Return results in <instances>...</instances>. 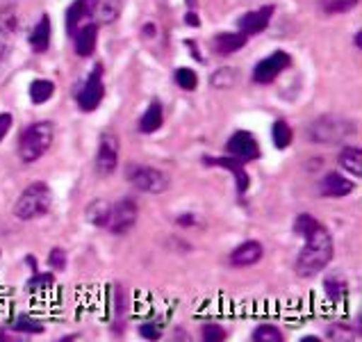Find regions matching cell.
Returning <instances> with one entry per match:
<instances>
[{"mask_svg": "<svg viewBox=\"0 0 362 342\" xmlns=\"http://www.w3.org/2000/svg\"><path fill=\"white\" fill-rule=\"evenodd\" d=\"M303 242L305 244L294 261V272L298 278H313L317 274H322L330 265V261H333L335 242L324 224H319L313 233H308L303 237Z\"/></svg>", "mask_w": 362, "mask_h": 342, "instance_id": "1", "label": "cell"}, {"mask_svg": "<svg viewBox=\"0 0 362 342\" xmlns=\"http://www.w3.org/2000/svg\"><path fill=\"white\" fill-rule=\"evenodd\" d=\"M55 139V123L53 121H35L23 128L18 137V158L21 162L33 164L44 158L50 144Z\"/></svg>", "mask_w": 362, "mask_h": 342, "instance_id": "2", "label": "cell"}, {"mask_svg": "<svg viewBox=\"0 0 362 342\" xmlns=\"http://www.w3.org/2000/svg\"><path fill=\"white\" fill-rule=\"evenodd\" d=\"M50 205H53V192H50L48 183L35 181L14 201V217L21 222H35L48 215Z\"/></svg>", "mask_w": 362, "mask_h": 342, "instance_id": "3", "label": "cell"}, {"mask_svg": "<svg viewBox=\"0 0 362 342\" xmlns=\"http://www.w3.org/2000/svg\"><path fill=\"white\" fill-rule=\"evenodd\" d=\"M126 181L134 190H139L144 194H164L171 185L169 176L164 171L148 167V164H139V162H132L126 167Z\"/></svg>", "mask_w": 362, "mask_h": 342, "instance_id": "4", "label": "cell"}, {"mask_svg": "<svg viewBox=\"0 0 362 342\" xmlns=\"http://www.w3.org/2000/svg\"><path fill=\"white\" fill-rule=\"evenodd\" d=\"M354 135V123L337 114H324L310 123V139L317 144H337Z\"/></svg>", "mask_w": 362, "mask_h": 342, "instance_id": "5", "label": "cell"}, {"mask_svg": "<svg viewBox=\"0 0 362 342\" xmlns=\"http://www.w3.org/2000/svg\"><path fill=\"white\" fill-rule=\"evenodd\" d=\"M105 98V82H103V67L96 64V69L85 78V82L76 89V103L82 112H94L100 108Z\"/></svg>", "mask_w": 362, "mask_h": 342, "instance_id": "6", "label": "cell"}, {"mask_svg": "<svg viewBox=\"0 0 362 342\" xmlns=\"http://www.w3.org/2000/svg\"><path fill=\"white\" fill-rule=\"evenodd\" d=\"M137 217H139V205H137V201L128 199V196H126V199L112 203L105 228H107L112 235H126L130 228L137 224Z\"/></svg>", "mask_w": 362, "mask_h": 342, "instance_id": "7", "label": "cell"}, {"mask_svg": "<svg viewBox=\"0 0 362 342\" xmlns=\"http://www.w3.org/2000/svg\"><path fill=\"white\" fill-rule=\"evenodd\" d=\"M119 153H121V144L119 137L112 130L100 132L98 137V149H96V160L94 167L98 176H110L115 173L119 167Z\"/></svg>", "mask_w": 362, "mask_h": 342, "instance_id": "8", "label": "cell"}, {"mask_svg": "<svg viewBox=\"0 0 362 342\" xmlns=\"http://www.w3.org/2000/svg\"><path fill=\"white\" fill-rule=\"evenodd\" d=\"M18 33V14L14 5L0 7V71L7 67Z\"/></svg>", "mask_w": 362, "mask_h": 342, "instance_id": "9", "label": "cell"}, {"mask_svg": "<svg viewBox=\"0 0 362 342\" xmlns=\"http://www.w3.org/2000/svg\"><path fill=\"white\" fill-rule=\"evenodd\" d=\"M292 67V55L285 50H274L272 55L260 59L253 69V82L255 85H272V82L283 74L285 69Z\"/></svg>", "mask_w": 362, "mask_h": 342, "instance_id": "10", "label": "cell"}, {"mask_svg": "<svg viewBox=\"0 0 362 342\" xmlns=\"http://www.w3.org/2000/svg\"><path fill=\"white\" fill-rule=\"evenodd\" d=\"M226 155H230V158L240 162H253L260 158V142L255 139L253 132L235 130L230 139L226 142Z\"/></svg>", "mask_w": 362, "mask_h": 342, "instance_id": "11", "label": "cell"}, {"mask_svg": "<svg viewBox=\"0 0 362 342\" xmlns=\"http://www.w3.org/2000/svg\"><path fill=\"white\" fill-rule=\"evenodd\" d=\"M276 14V5H262L257 9H251V12H244L240 18H237V30L246 37H255L262 35L264 30L272 25V18Z\"/></svg>", "mask_w": 362, "mask_h": 342, "instance_id": "12", "label": "cell"}, {"mask_svg": "<svg viewBox=\"0 0 362 342\" xmlns=\"http://www.w3.org/2000/svg\"><path fill=\"white\" fill-rule=\"evenodd\" d=\"M205 164H210V167H221L228 171L233 178H235V188H237V194L244 196L251 188V176L246 173L244 169V162L230 158V155H223V158H203Z\"/></svg>", "mask_w": 362, "mask_h": 342, "instance_id": "13", "label": "cell"}, {"mask_svg": "<svg viewBox=\"0 0 362 342\" xmlns=\"http://www.w3.org/2000/svg\"><path fill=\"white\" fill-rule=\"evenodd\" d=\"M74 37V50L78 57H91L96 53V41H98V23L94 21H85L76 28Z\"/></svg>", "mask_w": 362, "mask_h": 342, "instance_id": "14", "label": "cell"}, {"mask_svg": "<svg viewBox=\"0 0 362 342\" xmlns=\"http://www.w3.org/2000/svg\"><path fill=\"white\" fill-rule=\"evenodd\" d=\"M354 190H356V185L339 171H328L324 178L319 181V194L326 196V199H342V196H349Z\"/></svg>", "mask_w": 362, "mask_h": 342, "instance_id": "15", "label": "cell"}, {"mask_svg": "<svg viewBox=\"0 0 362 342\" xmlns=\"http://www.w3.org/2000/svg\"><path fill=\"white\" fill-rule=\"evenodd\" d=\"M264 256V246L257 240H244L242 244H237L230 251V265L233 267H253L262 261Z\"/></svg>", "mask_w": 362, "mask_h": 342, "instance_id": "16", "label": "cell"}, {"mask_svg": "<svg viewBox=\"0 0 362 342\" xmlns=\"http://www.w3.org/2000/svg\"><path fill=\"white\" fill-rule=\"evenodd\" d=\"M50 39H53V25H50V16L41 14L39 21L35 23V28L30 30L28 44H30V48H33V53L44 55L46 50L50 48Z\"/></svg>", "mask_w": 362, "mask_h": 342, "instance_id": "17", "label": "cell"}, {"mask_svg": "<svg viewBox=\"0 0 362 342\" xmlns=\"http://www.w3.org/2000/svg\"><path fill=\"white\" fill-rule=\"evenodd\" d=\"M85 21H94V0H74L66 7L64 14V23H66V33L74 35L76 28Z\"/></svg>", "mask_w": 362, "mask_h": 342, "instance_id": "18", "label": "cell"}, {"mask_svg": "<svg viewBox=\"0 0 362 342\" xmlns=\"http://www.w3.org/2000/svg\"><path fill=\"white\" fill-rule=\"evenodd\" d=\"M162 126H164V108H162V103L155 98L148 103V108L144 110V114L139 117L137 128L144 135H153V132H158Z\"/></svg>", "mask_w": 362, "mask_h": 342, "instance_id": "19", "label": "cell"}, {"mask_svg": "<svg viewBox=\"0 0 362 342\" xmlns=\"http://www.w3.org/2000/svg\"><path fill=\"white\" fill-rule=\"evenodd\" d=\"M246 41L248 37L242 35L240 30H237V33H221L212 39V50L216 55H233L246 46Z\"/></svg>", "mask_w": 362, "mask_h": 342, "instance_id": "20", "label": "cell"}, {"mask_svg": "<svg viewBox=\"0 0 362 342\" xmlns=\"http://www.w3.org/2000/svg\"><path fill=\"white\" fill-rule=\"evenodd\" d=\"M123 12V0H94V23L112 25Z\"/></svg>", "mask_w": 362, "mask_h": 342, "instance_id": "21", "label": "cell"}, {"mask_svg": "<svg viewBox=\"0 0 362 342\" xmlns=\"http://www.w3.org/2000/svg\"><path fill=\"white\" fill-rule=\"evenodd\" d=\"M55 82L48 80V78H37L30 82L28 87V96H30V103L33 106H46V103L55 96Z\"/></svg>", "mask_w": 362, "mask_h": 342, "instance_id": "22", "label": "cell"}, {"mask_svg": "<svg viewBox=\"0 0 362 342\" xmlns=\"http://www.w3.org/2000/svg\"><path fill=\"white\" fill-rule=\"evenodd\" d=\"M337 164L342 171L360 178L362 176V149L360 147H344L337 155Z\"/></svg>", "mask_w": 362, "mask_h": 342, "instance_id": "23", "label": "cell"}, {"mask_svg": "<svg viewBox=\"0 0 362 342\" xmlns=\"http://www.w3.org/2000/svg\"><path fill=\"white\" fill-rule=\"evenodd\" d=\"M110 208H112V201L107 199H94L85 210V220L96 226V228H105L107 224V217H110Z\"/></svg>", "mask_w": 362, "mask_h": 342, "instance_id": "24", "label": "cell"}, {"mask_svg": "<svg viewBox=\"0 0 362 342\" xmlns=\"http://www.w3.org/2000/svg\"><path fill=\"white\" fill-rule=\"evenodd\" d=\"M272 142H274V147L278 151H285L292 147V142H294V130L292 126L285 121V119H278L274 121V126H272Z\"/></svg>", "mask_w": 362, "mask_h": 342, "instance_id": "25", "label": "cell"}, {"mask_svg": "<svg viewBox=\"0 0 362 342\" xmlns=\"http://www.w3.org/2000/svg\"><path fill=\"white\" fill-rule=\"evenodd\" d=\"M324 292H326V297L330 299V302L342 304L344 299L349 297V283L342 281L339 276H328V278H324Z\"/></svg>", "mask_w": 362, "mask_h": 342, "instance_id": "26", "label": "cell"}, {"mask_svg": "<svg viewBox=\"0 0 362 342\" xmlns=\"http://www.w3.org/2000/svg\"><path fill=\"white\" fill-rule=\"evenodd\" d=\"M9 326H12L14 334H28V336L44 334V324H39L37 319H33V315H28V313H21Z\"/></svg>", "mask_w": 362, "mask_h": 342, "instance_id": "27", "label": "cell"}, {"mask_svg": "<svg viewBox=\"0 0 362 342\" xmlns=\"http://www.w3.org/2000/svg\"><path fill=\"white\" fill-rule=\"evenodd\" d=\"M173 82L182 91H194L196 87H199V74L189 67H178L173 71Z\"/></svg>", "mask_w": 362, "mask_h": 342, "instance_id": "28", "label": "cell"}, {"mask_svg": "<svg viewBox=\"0 0 362 342\" xmlns=\"http://www.w3.org/2000/svg\"><path fill=\"white\" fill-rule=\"evenodd\" d=\"M360 0H319V9L328 16H337V14H346L351 9L358 7Z\"/></svg>", "mask_w": 362, "mask_h": 342, "instance_id": "29", "label": "cell"}, {"mask_svg": "<svg viewBox=\"0 0 362 342\" xmlns=\"http://www.w3.org/2000/svg\"><path fill=\"white\" fill-rule=\"evenodd\" d=\"M235 80H237V71L230 69V67H221L210 76V85L214 89H228V87L235 85Z\"/></svg>", "mask_w": 362, "mask_h": 342, "instance_id": "30", "label": "cell"}, {"mask_svg": "<svg viewBox=\"0 0 362 342\" xmlns=\"http://www.w3.org/2000/svg\"><path fill=\"white\" fill-rule=\"evenodd\" d=\"M253 342H283V334L281 329L274 324H260L251 336Z\"/></svg>", "mask_w": 362, "mask_h": 342, "instance_id": "31", "label": "cell"}, {"mask_svg": "<svg viewBox=\"0 0 362 342\" xmlns=\"http://www.w3.org/2000/svg\"><path fill=\"white\" fill-rule=\"evenodd\" d=\"M319 224H322V222H319L317 217L308 215V212H301V215H296V220H294V233L298 237H305L308 233H313Z\"/></svg>", "mask_w": 362, "mask_h": 342, "instance_id": "32", "label": "cell"}, {"mask_svg": "<svg viewBox=\"0 0 362 342\" xmlns=\"http://www.w3.org/2000/svg\"><path fill=\"white\" fill-rule=\"evenodd\" d=\"M55 285V276L53 274H33V278L25 283L30 292H41V290H48Z\"/></svg>", "mask_w": 362, "mask_h": 342, "instance_id": "33", "label": "cell"}, {"mask_svg": "<svg viewBox=\"0 0 362 342\" xmlns=\"http://www.w3.org/2000/svg\"><path fill=\"white\" fill-rule=\"evenodd\" d=\"M46 263H48L50 269H53V272H64V269H66V251L62 246L50 249Z\"/></svg>", "mask_w": 362, "mask_h": 342, "instance_id": "34", "label": "cell"}, {"mask_svg": "<svg viewBox=\"0 0 362 342\" xmlns=\"http://www.w3.org/2000/svg\"><path fill=\"white\" fill-rule=\"evenodd\" d=\"M201 338H203V342H221V340H226V329L221 324H214V322L203 324Z\"/></svg>", "mask_w": 362, "mask_h": 342, "instance_id": "35", "label": "cell"}, {"mask_svg": "<svg viewBox=\"0 0 362 342\" xmlns=\"http://www.w3.org/2000/svg\"><path fill=\"white\" fill-rule=\"evenodd\" d=\"M137 334H139L141 340H160L162 338V326L155 324V322H144V324H139Z\"/></svg>", "mask_w": 362, "mask_h": 342, "instance_id": "36", "label": "cell"}, {"mask_svg": "<svg viewBox=\"0 0 362 342\" xmlns=\"http://www.w3.org/2000/svg\"><path fill=\"white\" fill-rule=\"evenodd\" d=\"M12 123H14V117L9 112H0V142H3L9 130H12Z\"/></svg>", "mask_w": 362, "mask_h": 342, "instance_id": "37", "label": "cell"}, {"mask_svg": "<svg viewBox=\"0 0 362 342\" xmlns=\"http://www.w3.org/2000/svg\"><path fill=\"white\" fill-rule=\"evenodd\" d=\"M175 224H178L180 228H192V226L199 224V217H196L194 212H182V215L175 217Z\"/></svg>", "mask_w": 362, "mask_h": 342, "instance_id": "38", "label": "cell"}, {"mask_svg": "<svg viewBox=\"0 0 362 342\" xmlns=\"http://www.w3.org/2000/svg\"><path fill=\"white\" fill-rule=\"evenodd\" d=\"M185 25H189V28H199L201 25V16L196 9H187L185 12Z\"/></svg>", "mask_w": 362, "mask_h": 342, "instance_id": "39", "label": "cell"}, {"mask_svg": "<svg viewBox=\"0 0 362 342\" xmlns=\"http://www.w3.org/2000/svg\"><path fill=\"white\" fill-rule=\"evenodd\" d=\"M185 46H187V48L192 50V55H194L196 62H199V64H205V59H203V55L199 53V48H196V41H194V39H185Z\"/></svg>", "mask_w": 362, "mask_h": 342, "instance_id": "40", "label": "cell"}, {"mask_svg": "<svg viewBox=\"0 0 362 342\" xmlns=\"http://www.w3.org/2000/svg\"><path fill=\"white\" fill-rule=\"evenodd\" d=\"M155 33H158V28H155V23H151V21L141 28V35L144 37H155Z\"/></svg>", "mask_w": 362, "mask_h": 342, "instance_id": "41", "label": "cell"}, {"mask_svg": "<svg viewBox=\"0 0 362 342\" xmlns=\"http://www.w3.org/2000/svg\"><path fill=\"white\" fill-rule=\"evenodd\" d=\"M354 46H356V48H360V46H362V33H360V30L354 35Z\"/></svg>", "mask_w": 362, "mask_h": 342, "instance_id": "42", "label": "cell"}, {"mask_svg": "<svg viewBox=\"0 0 362 342\" xmlns=\"http://www.w3.org/2000/svg\"><path fill=\"white\" fill-rule=\"evenodd\" d=\"M74 340H80V336H66V338H59V342H74Z\"/></svg>", "mask_w": 362, "mask_h": 342, "instance_id": "43", "label": "cell"}, {"mask_svg": "<svg viewBox=\"0 0 362 342\" xmlns=\"http://www.w3.org/2000/svg\"><path fill=\"white\" fill-rule=\"evenodd\" d=\"M185 5H187V9H196V0H185Z\"/></svg>", "mask_w": 362, "mask_h": 342, "instance_id": "44", "label": "cell"}, {"mask_svg": "<svg viewBox=\"0 0 362 342\" xmlns=\"http://www.w3.org/2000/svg\"><path fill=\"white\" fill-rule=\"evenodd\" d=\"M301 342H319V338H315V336L310 338V336H308V338H301Z\"/></svg>", "mask_w": 362, "mask_h": 342, "instance_id": "45", "label": "cell"}]
</instances>
